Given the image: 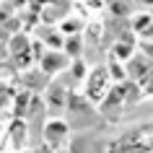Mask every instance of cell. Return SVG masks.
<instances>
[{
    "instance_id": "6da1fadb",
    "label": "cell",
    "mask_w": 153,
    "mask_h": 153,
    "mask_svg": "<svg viewBox=\"0 0 153 153\" xmlns=\"http://www.w3.org/2000/svg\"><path fill=\"white\" fill-rule=\"evenodd\" d=\"M86 88H83V96L88 99L94 106H99L101 101H104V96L109 94V88H112V78H109V70H106V65H101V68H94V70H88V75H86Z\"/></svg>"
},
{
    "instance_id": "7a4b0ae2",
    "label": "cell",
    "mask_w": 153,
    "mask_h": 153,
    "mask_svg": "<svg viewBox=\"0 0 153 153\" xmlns=\"http://www.w3.org/2000/svg\"><path fill=\"white\" fill-rule=\"evenodd\" d=\"M8 55L10 60H13V65H16L18 70L24 73L29 70L36 60H34V52H31V36L26 31H16L8 36Z\"/></svg>"
},
{
    "instance_id": "3957f363",
    "label": "cell",
    "mask_w": 153,
    "mask_h": 153,
    "mask_svg": "<svg viewBox=\"0 0 153 153\" xmlns=\"http://www.w3.org/2000/svg\"><path fill=\"white\" fill-rule=\"evenodd\" d=\"M70 10H73L70 0H47L39 8V21L44 26H57L60 21H65L70 16Z\"/></svg>"
},
{
    "instance_id": "277c9868",
    "label": "cell",
    "mask_w": 153,
    "mask_h": 153,
    "mask_svg": "<svg viewBox=\"0 0 153 153\" xmlns=\"http://www.w3.org/2000/svg\"><path fill=\"white\" fill-rule=\"evenodd\" d=\"M70 62L73 60L65 55L62 49H44V55H42V60H39V70L47 73L49 78H55V75H60L62 70H68Z\"/></svg>"
},
{
    "instance_id": "5b68a950",
    "label": "cell",
    "mask_w": 153,
    "mask_h": 153,
    "mask_svg": "<svg viewBox=\"0 0 153 153\" xmlns=\"http://www.w3.org/2000/svg\"><path fill=\"white\" fill-rule=\"evenodd\" d=\"M68 135H70V122H65L62 117H49L42 127V137L52 148H57L62 140H68Z\"/></svg>"
},
{
    "instance_id": "8992f818",
    "label": "cell",
    "mask_w": 153,
    "mask_h": 153,
    "mask_svg": "<svg viewBox=\"0 0 153 153\" xmlns=\"http://www.w3.org/2000/svg\"><path fill=\"white\" fill-rule=\"evenodd\" d=\"M127 21H130V31L140 42L153 39V10H135Z\"/></svg>"
},
{
    "instance_id": "52a82bcc",
    "label": "cell",
    "mask_w": 153,
    "mask_h": 153,
    "mask_svg": "<svg viewBox=\"0 0 153 153\" xmlns=\"http://www.w3.org/2000/svg\"><path fill=\"white\" fill-rule=\"evenodd\" d=\"M125 68H127V81H135V83H143L153 73V62L143 55V52H140V55L135 52V55L125 62Z\"/></svg>"
},
{
    "instance_id": "ba28073f",
    "label": "cell",
    "mask_w": 153,
    "mask_h": 153,
    "mask_svg": "<svg viewBox=\"0 0 153 153\" xmlns=\"http://www.w3.org/2000/svg\"><path fill=\"white\" fill-rule=\"evenodd\" d=\"M44 104L52 114H60L68 106V91L60 86V83H49L47 88H44Z\"/></svg>"
},
{
    "instance_id": "9c48e42d",
    "label": "cell",
    "mask_w": 153,
    "mask_h": 153,
    "mask_svg": "<svg viewBox=\"0 0 153 153\" xmlns=\"http://www.w3.org/2000/svg\"><path fill=\"white\" fill-rule=\"evenodd\" d=\"M21 81H24L26 91H31V94H44V88L52 83V78H49L47 73H42L39 68H36L34 73H31V68H29V70L21 73Z\"/></svg>"
},
{
    "instance_id": "30bf717a",
    "label": "cell",
    "mask_w": 153,
    "mask_h": 153,
    "mask_svg": "<svg viewBox=\"0 0 153 153\" xmlns=\"http://www.w3.org/2000/svg\"><path fill=\"white\" fill-rule=\"evenodd\" d=\"M36 39H39L47 49H62V44H65V34L60 31L57 26H44V24H42L39 29H36Z\"/></svg>"
},
{
    "instance_id": "8fae6325",
    "label": "cell",
    "mask_w": 153,
    "mask_h": 153,
    "mask_svg": "<svg viewBox=\"0 0 153 153\" xmlns=\"http://www.w3.org/2000/svg\"><path fill=\"white\" fill-rule=\"evenodd\" d=\"M106 10L117 18H130L135 13V0H106Z\"/></svg>"
},
{
    "instance_id": "7c38bea8",
    "label": "cell",
    "mask_w": 153,
    "mask_h": 153,
    "mask_svg": "<svg viewBox=\"0 0 153 153\" xmlns=\"http://www.w3.org/2000/svg\"><path fill=\"white\" fill-rule=\"evenodd\" d=\"M57 29H60V31L65 34V36H73V34H83L86 31V21H83L81 16H68L65 18V21H60V24H57Z\"/></svg>"
},
{
    "instance_id": "4fadbf2b",
    "label": "cell",
    "mask_w": 153,
    "mask_h": 153,
    "mask_svg": "<svg viewBox=\"0 0 153 153\" xmlns=\"http://www.w3.org/2000/svg\"><path fill=\"white\" fill-rule=\"evenodd\" d=\"M83 36L81 34H73V36H65V44H62V52L70 60H78V57H83Z\"/></svg>"
},
{
    "instance_id": "5bb4252c",
    "label": "cell",
    "mask_w": 153,
    "mask_h": 153,
    "mask_svg": "<svg viewBox=\"0 0 153 153\" xmlns=\"http://www.w3.org/2000/svg\"><path fill=\"white\" fill-rule=\"evenodd\" d=\"M106 70H109V78H112V83L127 81V68H125V62H122V60H117V57H112V55H109Z\"/></svg>"
},
{
    "instance_id": "9a60e30c",
    "label": "cell",
    "mask_w": 153,
    "mask_h": 153,
    "mask_svg": "<svg viewBox=\"0 0 153 153\" xmlns=\"http://www.w3.org/2000/svg\"><path fill=\"white\" fill-rule=\"evenodd\" d=\"M31 91H21V94H18L16 99H13V106H10V114H13V117H26V112H29V104H31Z\"/></svg>"
},
{
    "instance_id": "2e32d148",
    "label": "cell",
    "mask_w": 153,
    "mask_h": 153,
    "mask_svg": "<svg viewBox=\"0 0 153 153\" xmlns=\"http://www.w3.org/2000/svg\"><path fill=\"white\" fill-rule=\"evenodd\" d=\"M26 132H29V125L24 122V117H13V122H10V135H13V145L16 148H24Z\"/></svg>"
},
{
    "instance_id": "e0dca14e",
    "label": "cell",
    "mask_w": 153,
    "mask_h": 153,
    "mask_svg": "<svg viewBox=\"0 0 153 153\" xmlns=\"http://www.w3.org/2000/svg\"><path fill=\"white\" fill-rule=\"evenodd\" d=\"M68 70L73 73V78H75V81H86V75H88V68H86V62H83V57L73 60Z\"/></svg>"
},
{
    "instance_id": "ac0fdd59",
    "label": "cell",
    "mask_w": 153,
    "mask_h": 153,
    "mask_svg": "<svg viewBox=\"0 0 153 153\" xmlns=\"http://www.w3.org/2000/svg\"><path fill=\"white\" fill-rule=\"evenodd\" d=\"M13 88H8L5 83H0V106H5V104H13Z\"/></svg>"
},
{
    "instance_id": "d6986e66",
    "label": "cell",
    "mask_w": 153,
    "mask_h": 153,
    "mask_svg": "<svg viewBox=\"0 0 153 153\" xmlns=\"http://www.w3.org/2000/svg\"><path fill=\"white\" fill-rule=\"evenodd\" d=\"M137 52H143V55L153 62V39H143V42H137Z\"/></svg>"
},
{
    "instance_id": "ffe728a7",
    "label": "cell",
    "mask_w": 153,
    "mask_h": 153,
    "mask_svg": "<svg viewBox=\"0 0 153 153\" xmlns=\"http://www.w3.org/2000/svg\"><path fill=\"white\" fill-rule=\"evenodd\" d=\"M140 88H143V94H145V96H153V73L148 75V78H145L143 83H140Z\"/></svg>"
},
{
    "instance_id": "44dd1931",
    "label": "cell",
    "mask_w": 153,
    "mask_h": 153,
    "mask_svg": "<svg viewBox=\"0 0 153 153\" xmlns=\"http://www.w3.org/2000/svg\"><path fill=\"white\" fill-rule=\"evenodd\" d=\"M137 3H143V5H148V8H153V0H137Z\"/></svg>"
},
{
    "instance_id": "7402d4cb",
    "label": "cell",
    "mask_w": 153,
    "mask_h": 153,
    "mask_svg": "<svg viewBox=\"0 0 153 153\" xmlns=\"http://www.w3.org/2000/svg\"><path fill=\"white\" fill-rule=\"evenodd\" d=\"M0 3H5V0H0Z\"/></svg>"
}]
</instances>
